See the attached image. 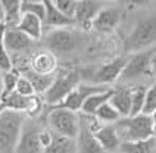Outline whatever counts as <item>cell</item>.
<instances>
[{"instance_id": "1", "label": "cell", "mask_w": 156, "mask_h": 153, "mask_svg": "<svg viewBox=\"0 0 156 153\" xmlns=\"http://www.w3.org/2000/svg\"><path fill=\"white\" fill-rule=\"evenodd\" d=\"M118 137H124V141H140L155 137V115H136L119 118L112 124Z\"/></svg>"}, {"instance_id": "2", "label": "cell", "mask_w": 156, "mask_h": 153, "mask_svg": "<svg viewBox=\"0 0 156 153\" xmlns=\"http://www.w3.org/2000/svg\"><path fill=\"white\" fill-rule=\"evenodd\" d=\"M25 122V113L5 109L0 115V152L13 153L19 138L22 125Z\"/></svg>"}, {"instance_id": "3", "label": "cell", "mask_w": 156, "mask_h": 153, "mask_svg": "<svg viewBox=\"0 0 156 153\" xmlns=\"http://www.w3.org/2000/svg\"><path fill=\"white\" fill-rule=\"evenodd\" d=\"M156 40V18L147 16L140 19L125 38L124 47L128 53H136L153 47Z\"/></svg>"}, {"instance_id": "4", "label": "cell", "mask_w": 156, "mask_h": 153, "mask_svg": "<svg viewBox=\"0 0 156 153\" xmlns=\"http://www.w3.org/2000/svg\"><path fill=\"white\" fill-rule=\"evenodd\" d=\"M47 122L52 133L75 140L80 125V116L75 112L59 106H50V111L47 113Z\"/></svg>"}, {"instance_id": "5", "label": "cell", "mask_w": 156, "mask_h": 153, "mask_svg": "<svg viewBox=\"0 0 156 153\" xmlns=\"http://www.w3.org/2000/svg\"><path fill=\"white\" fill-rule=\"evenodd\" d=\"M155 47L133 53L130 58H127L119 80H134L141 75H152L155 71Z\"/></svg>"}, {"instance_id": "6", "label": "cell", "mask_w": 156, "mask_h": 153, "mask_svg": "<svg viewBox=\"0 0 156 153\" xmlns=\"http://www.w3.org/2000/svg\"><path fill=\"white\" fill-rule=\"evenodd\" d=\"M80 81H81V72L77 69H71L61 75H56L53 84L44 93V102L49 103L50 106L59 105L80 84Z\"/></svg>"}, {"instance_id": "7", "label": "cell", "mask_w": 156, "mask_h": 153, "mask_svg": "<svg viewBox=\"0 0 156 153\" xmlns=\"http://www.w3.org/2000/svg\"><path fill=\"white\" fill-rule=\"evenodd\" d=\"M108 88H111V87H108V85H99V84H81V83H80V84H78L59 105H56V106L63 108V109H68V111L77 113L78 111H81V106H83V103L87 100V97H90L91 94L102 93V91L108 90Z\"/></svg>"}, {"instance_id": "8", "label": "cell", "mask_w": 156, "mask_h": 153, "mask_svg": "<svg viewBox=\"0 0 156 153\" xmlns=\"http://www.w3.org/2000/svg\"><path fill=\"white\" fill-rule=\"evenodd\" d=\"M38 131L40 127L34 119H25L13 153H41V147L38 144Z\"/></svg>"}, {"instance_id": "9", "label": "cell", "mask_w": 156, "mask_h": 153, "mask_svg": "<svg viewBox=\"0 0 156 153\" xmlns=\"http://www.w3.org/2000/svg\"><path fill=\"white\" fill-rule=\"evenodd\" d=\"M46 44L49 47V52L55 53H69L77 47V37L74 33H71L65 28H58L49 33L46 38Z\"/></svg>"}, {"instance_id": "10", "label": "cell", "mask_w": 156, "mask_h": 153, "mask_svg": "<svg viewBox=\"0 0 156 153\" xmlns=\"http://www.w3.org/2000/svg\"><path fill=\"white\" fill-rule=\"evenodd\" d=\"M125 63H127L125 56L115 58L109 63H105L96 72H93V81L97 83L99 85H108L111 83H115L121 76V72L125 66Z\"/></svg>"}, {"instance_id": "11", "label": "cell", "mask_w": 156, "mask_h": 153, "mask_svg": "<svg viewBox=\"0 0 156 153\" xmlns=\"http://www.w3.org/2000/svg\"><path fill=\"white\" fill-rule=\"evenodd\" d=\"M121 21V9L115 6H103L91 22V28L99 33H111Z\"/></svg>"}, {"instance_id": "12", "label": "cell", "mask_w": 156, "mask_h": 153, "mask_svg": "<svg viewBox=\"0 0 156 153\" xmlns=\"http://www.w3.org/2000/svg\"><path fill=\"white\" fill-rule=\"evenodd\" d=\"M75 147H77V153H103L84 118H80L78 133L75 137Z\"/></svg>"}, {"instance_id": "13", "label": "cell", "mask_w": 156, "mask_h": 153, "mask_svg": "<svg viewBox=\"0 0 156 153\" xmlns=\"http://www.w3.org/2000/svg\"><path fill=\"white\" fill-rule=\"evenodd\" d=\"M31 71L40 75H53L58 69V59L56 55L49 50H38L31 56L30 60Z\"/></svg>"}, {"instance_id": "14", "label": "cell", "mask_w": 156, "mask_h": 153, "mask_svg": "<svg viewBox=\"0 0 156 153\" xmlns=\"http://www.w3.org/2000/svg\"><path fill=\"white\" fill-rule=\"evenodd\" d=\"M103 8V5L100 2H77V8H75V15H74V22L78 24L84 30L91 28V22L96 18L97 12Z\"/></svg>"}, {"instance_id": "15", "label": "cell", "mask_w": 156, "mask_h": 153, "mask_svg": "<svg viewBox=\"0 0 156 153\" xmlns=\"http://www.w3.org/2000/svg\"><path fill=\"white\" fill-rule=\"evenodd\" d=\"M33 40L28 38L24 33H21L16 28H6L3 35V47L8 53H19L27 50L31 46Z\"/></svg>"}, {"instance_id": "16", "label": "cell", "mask_w": 156, "mask_h": 153, "mask_svg": "<svg viewBox=\"0 0 156 153\" xmlns=\"http://www.w3.org/2000/svg\"><path fill=\"white\" fill-rule=\"evenodd\" d=\"M94 138L97 140V143L102 147L103 152L105 150L106 152H116L121 144V138L118 137V133L112 124L102 125L94 133Z\"/></svg>"}, {"instance_id": "17", "label": "cell", "mask_w": 156, "mask_h": 153, "mask_svg": "<svg viewBox=\"0 0 156 153\" xmlns=\"http://www.w3.org/2000/svg\"><path fill=\"white\" fill-rule=\"evenodd\" d=\"M16 30L24 33L31 40H40L41 34H43V21L34 16V15L22 13L16 25Z\"/></svg>"}, {"instance_id": "18", "label": "cell", "mask_w": 156, "mask_h": 153, "mask_svg": "<svg viewBox=\"0 0 156 153\" xmlns=\"http://www.w3.org/2000/svg\"><path fill=\"white\" fill-rule=\"evenodd\" d=\"M44 5H46V15H44L43 24L52 27L55 30H58V28H65V27L75 24L74 19H69V18L63 16L61 12L53 6L52 0H44Z\"/></svg>"}, {"instance_id": "19", "label": "cell", "mask_w": 156, "mask_h": 153, "mask_svg": "<svg viewBox=\"0 0 156 153\" xmlns=\"http://www.w3.org/2000/svg\"><path fill=\"white\" fill-rule=\"evenodd\" d=\"M109 105L119 113L121 118L130 116V88L125 87L113 88V93L109 99Z\"/></svg>"}, {"instance_id": "20", "label": "cell", "mask_w": 156, "mask_h": 153, "mask_svg": "<svg viewBox=\"0 0 156 153\" xmlns=\"http://www.w3.org/2000/svg\"><path fill=\"white\" fill-rule=\"evenodd\" d=\"M3 8V24L6 28H16L18 22L21 19V0H3L0 2Z\"/></svg>"}, {"instance_id": "21", "label": "cell", "mask_w": 156, "mask_h": 153, "mask_svg": "<svg viewBox=\"0 0 156 153\" xmlns=\"http://www.w3.org/2000/svg\"><path fill=\"white\" fill-rule=\"evenodd\" d=\"M112 93H113V88H108V90H105L102 93H96V94H91L90 97H87V100L83 103V106H81L83 113H84V115H94V112L97 111L102 105L109 102Z\"/></svg>"}, {"instance_id": "22", "label": "cell", "mask_w": 156, "mask_h": 153, "mask_svg": "<svg viewBox=\"0 0 156 153\" xmlns=\"http://www.w3.org/2000/svg\"><path fill=\"white\" fill-rule=\"evenodd\" d=\"M41 153H77L75 140L63 136H58L53 133V140L49 147H46Z\"/></svg>"}, {"instance_id": "23", "label": "cell", "mask_w": 156, "mask_h": 153, "mask_svg": "<svg viewBox=\"0 0 156 153\" xmlns=\"http://www.w3.org/2000/svg\"><path fill=\"white\" fill-rule=\"evenodd\" d=\"M118 150L121 153H155V137L140 141H121Z\"/></svg>"}, {"instance_id": "24", "label": "cell", "mask_w": 156, "mask_h": 153, "mask_svg": "<svg viewBox=\"0 0 156 153\" xmlns=\"http://www.w3.org/2000/svg\"><path fill=\"white\" fill-rule=\"evenodd\" d=\"M24 76L31 83L35 94H44L49 90V87L53 84L56 75H55V74H53V75H40V74L33 72L31 69H28L25 74H24Z\"/></svg>"}, {"instance_id": "25", "label": "cell", "mask_w": 156, "mask_h": 153, "mask_svg": "<svg viewBox=\"0 0 156 153\" xmlns=\"http://www.w3.org/2000/svg\"><path fill=\"white\" fill-rule=\"evenodd\" d=\"M146 90L147 87L144 85H136L130 88V116H136L141 113Z\"/></svg>"}, {"instance_id": "26", "label": "cell", "mask_w": 156, "mask_h": 153, "mask_svg": "<svg viewBox=\"0 0 156 153\" xmlns=\"http://www.w3.org/2000/svg\"><path fill=\"white\" fill-rule=\"evenodd\" d=\"M21 76V72L18 69H10L8 72H3L2 74V84H3V88H2V97H0V103L3 102L9 94H12L15 91V85H16L18 78Z\"/></svg>"}, {"instance_id": "27", "label": "cell", "mask_w": 156, "mask_h": 153, "mask_svg": "<svg viewBox=\"0 0 156 153\" xmlns=\"http://www.w3.org/2000/svg\"><path fill=\"white\" fill-rule=\"evenodd\" d=\"M28 102H30V97L19 96L18 93H15V91H13V93L9 94L8 97L2 102V105H3V108H5V109L25 113L27 109H28Z\"/></svg>"}, {"instance_id": "28", "label": "cell", "mask_w": 156, "mask_h": 153, "mask_svg": "<svg viewBox=\"0 0 156 153\" xmlns=\"http://www.w3.org/2000/svg\"><path fill=\"white\" fill-rule=\"evenodd\" d=\"M93 116H94L100 124L103 122V124H106V125H108V124H115L118 119L121 118V116H119V113H118V112L115 111L112 106L109 105V102L105 103V105H102V106L94 112V115H93Z\"/></svg>"}, {"instance_id": "29", "label": "cell", "mask_w": 156, "mask_h": 153, "mask_svg": "<svg viewBox=\"0 0 156 153\" xmlns=\"http://www.w3.org/2000/svg\"><path fill=\"white\" fill-rule=\"evenodd\" d=\"M21 13H28V15H34L38 19H44L46 15V5L44 0L41 2H34V0H25L21 2Z\"/></svg>"}, {"instance_id": "30", "label": "cell", "mask_w": 156, "mask_h": 153, "mask_svg": "<svg viewBox=\"0 0 156 153\" xmlns=\"http://www.w3.org/2000/svg\"><path fill=\"white\" fill-rule=\"evenodd\" d=\"M156 112V88L155 85H149L146 94H144V102H143V108H141V113L143 115H155Z\"/></svg>"}, {"instance_id": "31", "label": "cell", "mask_w": 156, "mask_h": 153, "mask_svg": "<svg viewBox=\"0 0 156 153\" xmlns=\"http://www.w3.org/2000/svg\"><path fill=\"white\" fill-rule=\"evenodd\" d=\"M53 6L61 12L63 16L74 19L75 15V8H77V2L75 0H52Z\"/></svg>"}, {"instance_id": "32", "label": "cell", "mask_w": 156, "mask_h": 153, "mask_svg": "<svg viewBox=\"0 0 156 153\" xmlns=\"http://www.w3.org/2000/svg\"><path fill=\"white\" fill-rule=\"evenodd\" d=\"M44 109V102L43 99L38 96V94H34L30 97V102H28V109H27L25 115H28L31 119L37 118Z\"/></svg>"}, {"instance_id": "33", "label": "cell", "mask_w": 156, "mask_h": 153, "mask_svg": "<svg viewBox=\"0 0 156 153\" xmlns=\"http://www.w3.org/2000/svg\"><path fill=\"white\" fill-rule=\"evenodd\" d=\"M15 93H18L19 96H24V97H31V96H34L35 94L31 83H30L25 76L22 75V74H21V76L18 78V81H16V85H15Z\"/></svg>"}, {"instance_id": "34", "label": "cell", "mask_w": 156, "mask_h": 153, "mask_svg": "<svg viewBox=\"0 0 156 153\" xmlns=\"http://www.w3.org/2000/svg\"><path fill=\"white\" fill-rule=\"evenodd\" d=\"M53 140V133L50 130H46V128H40L38 131V144L41 147V152H43L46 147H49L50 143Z\"/></svg>"}, {"instance_id": "35", "label": "cell", "mask_w": 156, "mask_h": 153, "mask_svg": "<svg viewBox=\"0 0 156 153\" xmlns=\"http://www.w3.org/2000/svg\"><path fill=\"white\" fill-rule=\"evenodd\" d=\"M3 19H5V15H3V8H2V3H0V24H3Z\"/></svg>"}, {"instance_id": "36", "label": "cell", "mask_w": 156, "mask_h": 153, "mask_svg": "<svg viewBox=\"0 0 156 153\" xmlns=\"http://www.w3.org/2000/svg\"><path fill=\"white\" fill-rule=\"evenodd\" d=\"M2 88H3V84H2V75H0V97H2Z\"/></svg>"}, {"instance_id": "37", "label": "cell", "mask_w": 156, "mask_h": 153, "mask_svg": "<svg viewBox=\"0 0 156 153\" xmlns=\"http://www.w3.org/2000/svg\"><path fill=\"white\" fill-rule=\"evenodd\" d=\"M5 111V108H3V105H2V103H0V115H2V112Z\"/></svg>"}]
</instances>
